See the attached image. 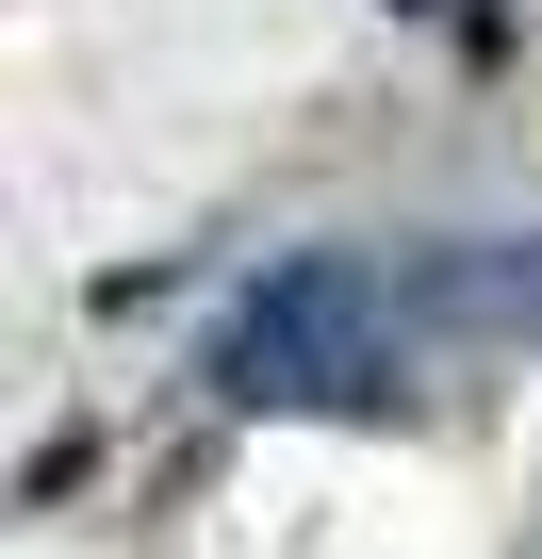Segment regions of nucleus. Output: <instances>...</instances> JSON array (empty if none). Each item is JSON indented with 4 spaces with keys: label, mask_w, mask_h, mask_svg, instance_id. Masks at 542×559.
<instances>
[{
    "label": "nucleus",
    "mask_w": 542,
    "mask_h": 559,
    "mask_svg": "<svg viewBox=\"0 0 542 559\" xmlns=\"http://www.w3.org/2000/svg\"><path fill=\"white\" fill-rule=\"evenodd\" d=\"M214 395H246V412H378L395 395V297H378V263H346V247L263 263L230 297V330H214Z\"/></svg>",
    "instance_id": "1"
}]
</instances>
